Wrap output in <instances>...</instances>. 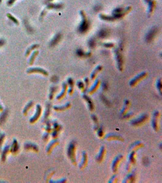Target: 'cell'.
<instances>
[{"label":"cell","mask_w":162,"mask_h":183,"mask_svg":"<svg viewBox=\"0 0 162 183\" xmlns=\"http://www.w3.org/2000/svg\"><path fill=\"white\" fill-rule=\"evenodd\" d=\"M108 34V31L107 30H101L99 33V35L100 37L104 38L106 37Z\"/></svg>","instance_id":"4"},{"label":"cell","mask_w":162,"mask_h":183,"mask_svg":"<svg viewBox=\"0 0 162 183\" xmlns=\"http://www.w3.org/2000/svg\"><path fill=\"white\" fill-rule=\"evenodd\" d=\"M78 54H79L80 56H82V55H83V52H82L81 50H78Z\"/></svg>","instance_id":"7"},{"label":"cell","mask_w":162,"mask_h":183,"mask_svg":"<svg viewBox=\"0 0 162 183\" xmlns=\"http://www.w3.org/2000/svg\"><path fill=\"white\" fill-rule=\"evenodd\" d=\"M1 0H0V2H1Z\"/></svg>","instance_id":"8"},{"label":"cell","mask_w":162,"mask_h":183,"mask_svg":"<svg viewBox=\"0 0 162 183\" xmlns=\"http://www.w3.org/2000/svg\"><path fill=\"white\" fill-rule=\"evenodd\" d=\"M157 30V28L155 27L152 28L150 30V31L148 33L147 36V42H149L152 41V40L154 37L155 34L156 33Z\"/></svg>","instance_id":"1"},{"label":"cell","mask_w":162,"mask_h":183,"mask_svg":"<svg viewBox=\"0 0 162 183\" xmlns=\"http://www.w3.org/2000/svg\"><path fill=\"white\" fill-rule=\"evenodd\" d=\"M89 46L91 47H93L94 46H95V43L93 40H91L89 42Z\"/></svg>","instance_id":"6"},{"label":"cell","mask_w":162,"mask_h":183,"mask_svg":"<svg viewBox=\"0 0 162 183\" xmlns=\"http://www.w3.org/2000/svg\"><path fill=\"white\" fill-rule=\"evenodd\" d=\"M88 24L87 23L86 21H84L83 23H82L81 27H80V30L81 32H85L87 30L88 28Z\"/></svg>","instance_id":"2"},{"label":"cell","mask_w":162,"mask_h":183,"mask_svg":"<svg viewBox=\"0 0 162 183\" xmlns=\"http://www.w3.org/2000/svg\"><path fill=\"white\" fill-rule=\"evenodd\" d=\"M8 15V17L11 20H12L15 23H17V24H18V21L15 18H14L13 16H12V15H9V14H8V15Z\"/></svg>","instance_id":"5"},{"label":"cell","mask_w":162,"mask_h":183,"mask_svg":"<svg viewBox=\"0 0 162 183\" xmlns=\"http://www.w3.org/2000/svg\"><path fill=\"white\" fill-rule=\"evenodd\" d=\"M60 38V34H57L55 37L53 39V41L52 42V45H55V44H56L58 42H59V39Z\"/></svg>","instance_id":"3"}]
</instances>
